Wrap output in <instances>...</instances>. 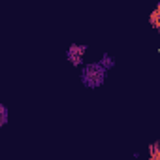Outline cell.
Returning <instances> with one entry per match:
<instances>
[{"label":"cell","mask_w":160,"mask_h":160,"mask_svg":"<svg viewBox=\"0 0 160 160\" xmlns=\"http://www.w3.org/2000/svg\"><path fill=\"white\" fill-rule=\"evenodd\" d=\"M106 77V68L102 64H89L83 70V81L89 87H98Z\"/></svg>","instance_id":"cell-1"},{"label":"cell","mask_w":160,"mask_h":160,"mask_svg":"<svg viewBox=\"0 0 160 160\" xmlns=\"http://www.w3.org/2000/svg\"><path fill=\"white\" fill-rule=\"evenodd\" d=\"M83 51H85V47H70V51H68V57H70V60H72L73 64H79V60H81V55H83Z\"/></svg>","instance_id":"cell-2"},{"label":"cell","mask_w":160,"mask_h":160,"mask_svg":"<svg viewBox=\"0 0 160 160\" xmlns=\"http://www.w3.org/2000/svg\"><path fill=\"white\" fill-rule=\"evenodd\" d=\"M6 121H8V111H6V108L2 104H0V126H4Z\"/></svg>","instance_id":"cell-3"}]
</instances>
